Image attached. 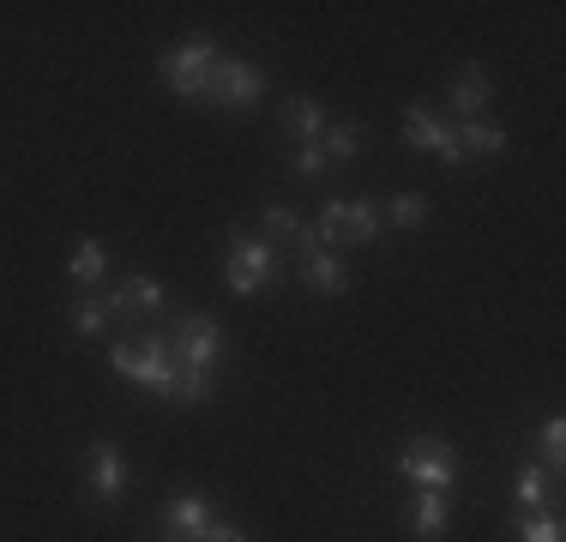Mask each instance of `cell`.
<instances>
[{
    "label": "cell",
    "instance_id": "6da1fadb",
    "mask_svg": "<svg viewBox=\"0 0 566 542\" xmlns=\"http://www.w3.org/2000/svg\"><path fill=\"white\" fill-rule=\"evenodd\" d=\"M109 368H115L120 379H133V386L169 398L175 368H181V362H175V350H169L164 332H145V337H120V344H109Z\"/></svg>",
    "mask_w": 566,
    "mask_h": 542
},
{
    "label": "cell",
    "instance_id": "7a4b0ae2",
    "mask_svg": "<svg viewBox=\"0 0 566 542\" xmlns=\"http://www.w3.org/2000/svg\"><path fill=\"white\" fill-rule=\"evenodd\" d=\"M398 477L410 488H422V494H452L458 488L452 440H440V434H410V440L398 446Z\"/></svg>",
    "mask_w": 566,
    "mask_h": 542
},
{
    "label": "cell",
    "instance_id": "3957f363",
    "mask_svg": "<svg viewBox=\"0 0 566 542\" xmlns=\"http://www.w3.org/2000/svg\"><path fill=\"white\" fill-rule=\"evenodd\" d=\"M218 61H223V49L211 43V37H187V43H175L164 61H157V73H164V85L175 91V97L199 103V91H206V79H211Z\"/></svg>",
    "mask_w": 566,
    "mask_h": 542
},
{
    "label": "cell",
    "instance_id": "277c9868",
    "mask_svg": "<svg viewBox=\"0 0 566 542\" xmlns=\"http://www.w3.org/2000/svg\"><path fill=\"white\" fill-rule=\"evenodd\" d=\"M260 97H265V73L253 61H235V54H223L211 66L206 91H199V103H211V108H253Z\"/></svg>",
    "mask_w": 566,
    "mask_h": 542
},
{
    "label": "cell",
    "instance_id": "5b68a950",
    "mask_svg": "<svg viewBox=\"0 0 566 542\" xmlns=\"http://www.w3.org/2000/svg\"><path fill=\"white\" fill-rule=\"evenodd\" d=\"M272 278H277V248L272 241H260V236H235L229 241V265H223V283L235 295H260V290H272Z\"/></svg>",
    "mask_w": 566,
    "mask_h": 542
},
{
    "label": "cell",
    "instance_id": "8992f818",
    "mask_svg": "<svg viewBox=\"0 0 566 542\" xmlns=\"http://www.w3.org/2000/svg\"><path fill=\"white\" fill-rule=\"evenodd\" d=\"M164 337H169L175 362H187V368H206V374H218V362H223V325L211 320V314H187V320H175Z\"/></svg>",
    "mask_w": 566,
    "mask_h": 542
},
{
    "label": "cell",
    "instance_id": "52a82bcc",
    "mask_svg": "<svg viewBox=\"0 0 566 542\" xmlns=\"http://www.w3.org/2000/svg\"><path fill=\"white\" fill-rule=\"evenodd\" d=\"M403 145H416V152H434L447 169H458L464 163V152H458V139H452V127L434 115L428 103H410L403 108Z\"/></svg>",
    "mask_w": 566,
    "mask_h": 542
},
{
    "label": "cell",
    "instance_id": "ba28073f",
    "mask_svg": "<svg viewBox=\"0 0 566 542\" xmlns=\"http://www.w3.org/2000/svg\"><path fill=\"white\" fill-rule=\"evenodd\" d=\"M85 482H91V500H103V507H115V500L127 494V458H120L115 440H97V446H91Z\"/></svg>",
    "mask_w": 566,
    "mask_h": 542
},
{
    "label": "cell",
    "instance_id": "9c48e42d",
    "mask_svg": "<svg viewBox=\"0 0 566 542\" xmlns=\"http://www.w3.org/2000/svg\"><path fill=\"white\" fill-rule=\"evenodd\" d=\"M447 103H452L464 121H476L482 108L494 103V79L482 73V61H464V66H458V73H452V91H447Z\"/></svg>",
    "mask_w": 566,
    "mask_h": 542
},
{
    "label": "cell",
    "instance_id": "30bf717a",
    "mask_svg": "<svg viewBox=\"0 0 566 542\" xmlns=\"http://www.w3.org/2000/svg\"><path fill=\"white\" fill-rule=\"evenodd\" d=\"M452 139H458V152H464V163L470 157H501L506 152V127H501V121H458V127H452Z\"/></svg>",
    "mask_w": 566,
    "mask_h": 542
},
{
    "label": "cell",
    "instance_id": "8fae6325",
    "mask_svg": "<svg viewBox=\"0 0 566 542\" xmlns=\"http://www.w3.org/2000/svg\"><path fill=\"white\" fill-rule=\"evenodd\" d=\"M380 199H344V236L338 248H368L374 236H380Z\"/></svg>",
    "mask_w": 566,
    "mask_h": 542
},
{
    "label": "cell",
    "instance_id": "7c38bea8",
    "mask_svg": "<svg viewBox=\"0 0 566 542\" xmlns=\"http://www.w3.org/2000/svg\"><path fill=\"white\" fill-rule=\"evenodd\" d=\"M109 308H115L120 320L157 314V308H164V283H157V278H127V283H120V290L109 295Z\"/></svg>",
    "mask_w": 566,
    "mask_h": 542
},
{
    "label": "cell",
    "instance_id": "4fadbf2b",
    "mask_svg": "<svg viewBox=\"0 0 566 542\" xmlns=\"http://www.w3.org/2000/svg\"><path fill=\"white\" fill-rule=\"evenodd\" d=\"M447 524H452V494H422V488H416L410 531L422 542H440V536H447Z\"/></svg>",
    "mask_w": 566,
    "mask_h": 542
},
{
    "label": "cell",
    "instance_id": "5bb4252c",
    "mask_svg": "<svg viewBox=\"0 0 566 542\" xmlns=\"http://www.w3.org/2000/svg\"><path fill=\"white\" fill-rule=\"evenodd\" d=\"M206 524H211V500L206 494H175L169 507H164V531H181V536H206Z\"/></svg>",
    "mask_w": 566,
    "mask_h": 542
},
{
    "label": "cell",
    "instance_id": "9a60e30c",
    "mask_svg": "<svg viewBox=\"0 0 566 542\" xmlns=\"http://www.w3.org/2000/svg\"><path fill=\"white\" fill-rule=\"evenodd\" d=\"M283 133H290L295 145H319V133H326V108L314 97H290L283 103Z\"/></svg>",
    "mask_w": 566,
    "mask_h": 542
},
{
    "label": "cell",
    "instance_id": "2e32d148",
    "mask_svg": "<svg viewBox=\"0 0 566 542\" xmlns=\"http://www.w3.org/2000/svg\"><path fill=\"white\" fill-rule=\"evenodd\" d=\"M109 271V248H103L97 236H85V241H73V253H66V278L78 283V290H91V283Z\"/></svg>",
    "mask_w": 566,
    "mask_h": 542
},
{
    "label": "cell",
    "instance_id": "e0dca14e",
    "mask_svg": "<svg viewBox=\"0 0 566 542\" xmlns=\"http://www.w3.org/2000/svg\"><path fill=\"white\" fill-rule=\"evenodd\" d=\"M302 283L314 295H344L349 271H344V260H332V253H302Z\"/></svg>",
    "mask_w": 566,
    "mask_h": 542
},
{
    "label": "cell",
    "instance_id": "ac0fdd59",
    "mask_svg": "<svg viewBox=\"0 0 566 542\" xmlns=\"http://www.w3.org/2000/svg\"><path fill=\"white\" fill-rule=\"evenodd\" d=\"M361 145H368L361 121H326V133H319V152H326V163H349V157H361Z\"/></svg>",
    "mask_w": 566,
    "mask_h": 542
},
{
    "label": "cell",
    "instance_id": "d6986e66",
    "mask_svg": "<svg viewBox=\"0 0 566 542\" xmlns=\"http://www.w3.org/2000/svg\"><path fill=\"white\" fill-rule=\"evenodd\" d=\"M512 500H518L524 512H543L548 500H555V477H548V470H536V465H524L518 482H512Z\"/></svg>",
    "mask_w": 566,
    "mask_h": 542
},
{
    "label": "cell",
    "instance_id": "ffe728a7",
    "mask_svg": "<svg viewBox=\"0 0 566 542\" xmlns=\"http://www.w3.org/2000/svg\"><path fill=\"white\" fill-rule=\"evenodd\" d=\"M211 386H218V374H206V368H175V386H169V404H206L211 398Z\"/></svg>",
    "mask_w": 566,
    "mask_h": 542
},
{
    "label": "cell",
    "instance_id": "44dd1931",
    "mask_svg": "<svg viewBox=\"0 0 566 542\" xmlns=\"http://www.w3.org/2000/svg\"><path fill=\"white\" fill-rule=\"evenodd\" d=\"M109 320H115V308L103 302V295H78V308H73V332L78 337H97V332H109Z\"/></svg>",
    "mask_w": 566,
    "mask_h": 542
},
{
    "label": "cell",
    "instance_id": "7402d4cb",
    "mask_svg": "<svg viewBox=\"0 0 566 542\" xmlns=\"http://www.w3.org/2000/svg\"><path fill=\"white\" fill-rule=\"evenodd\" d=\"M428 211H434V206H428V194H398V199H386V206H380V217H386V223H398V229H422Z\"/></svg>",
    "mask_w": 566,
    "mask_h": 542
},
{
    "label": "cell",
    "instance_id": "603a6c76",
    "mask_svg": "<svg viewBox=\"0 0 566 542\" xmlns=\"http://www.w3.org/2000/svg\"><path fill=\"white\" fill-rule=\"evenodd\" d=\"M302 236V217H295L290 206H260V241H295Z\"/></svg>",
    "mask_w": 566,
    "mask_h": 542
},
{
    "label": "cell",
    "instance_id": "cb8c5ba5",
    "mask_svg": "<svg viewBox=\"0 0 566 542\" xmlns=\"http://www.w3.org/2000/svg\"><path fill=\"white\" fill-rule=\"evenodd\" d=\"M518 542H566V524L555 512H524L518 519Z\"/></svg>",
    "mask_w": 566,
    "mask_h": 542
},
{
    "label": "cell",
    "instance_id": "d4e9b609",
    "mask_svg": "<svg viewBox=\"0 0 566 542\" xmlns=\"http://www.w3.org/2000/svg\"><path fill=\"white\" fill-rule=\"evenodd\" d=\"M536 440H543V458H548V477H560V446H566V423H560V416H548V423L536 428Z\"/></svg>",
    "mask_w": 566,
    "mask_h": 542
},
{
    "label": "cell",
    "instance_id": "484cf974",
    "mask_svg": "<svg viewBox=\"0 0 566 542\" xmlns=\"http://www.w3.org/2000/svg\"><path fill=\"white\" fill-rule=\"evenodd\" d=\"M295 175H319V169H326V152H319V145H295Z\"/></svg>",
    "mask_w": 566,
    "mask_h": 542
},
{
    "label": "cell",
    "instance_id": "4316f807",
    "mask_svg": "<svg viewBox=\"0 0 566 542\" xmlns=\"http://www.w3.org/2000/svg\"><path fill=\"white\" fill-rule=\"evenodd\" d=\"M199 542H253V536L241 531V524H229V519H211V524H206V536H199Z\"/></svg>",
    "mask_w": 566,
    "mask_h": 542
},
{
    "label": "cell",
    "instance_id": "83f0119b",
    "mask_svg": "<svg viewBox=\"0 0 566 542\" xmlns=\"http://www.w3.org/2000/svg\"><path fill=\"white\" fill-rule=\"evenodd\" d=\"M157 542H193V536H181V531H157Z\"/></svg>",
    "mask_w": 566,
    "mask_h": 542
}]
</instances>
